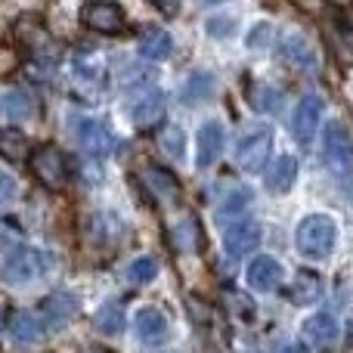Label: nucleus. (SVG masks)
Returning <instances> with one entry per match:
<instances>
[{
	"instance_id": "f257e3e1",
	"label": "nucleus",
	"mask_w": 353,
	"mask_h": 353,
	"mask_svg": "<svg viewBox=\"0 0 353 353\" xmlns=\"http://www.w3.org/2000/svg\"><path fill=\"white\" fill-rule=\"evenodd\" d=\"M335 220L325 217V214H310L298 223V232H294V245L304 257H329L332 248H335Z\"/></svg>"
},
{
	"instance_id": "f03ea898",
	"label": "nucleus",
	"mask_w": 353,
	"mask_h": 353,
	"mask_svg": "<svg viewBox=\"0 0 353 353\" xmlns=\"http://www.w3.org/2000/svg\"><path fill=\"white\" fill-rule=\"evenodd\" d=\"M12 37H16L19 47H22L25 53H31L34 59H56V56H59V43H56L53 34L47 31L43 19H37L34 12H25V16L16 19Z\"/></svg>"
},
{
	"instance_id": "7ed1b4c3",
	"label": "nucleus",
	"mask_w": 353,
	"mask_h": 353,
	"mask_svg": "<svg viewBox=\"0 0 353 353\" xmlns=\"http://www.w3.org/2000/svg\"><path fill=\"white\" fill-rule=\"evenodd\" d=\"M50 267V257L34 248H19L0 263V279L6 285H28L31 279L43 276Z\"/></svg>"
},
{
	"instance_id": "20e7f679",
	"label": "nucleus",
	"mask_w": 353,
	"mask_h": 353,
	"mask_svg": "<svg viewBox=\"0 0 353 353\" xmlns=\"http://www.w3.org/2000/svg\"><path fill=\"white\" fill-rule=\"evenodd\" d=\"M31 171H34L41 186L53 189V192L68 186V161L53 143H43V146H37L31 152Z\"/></svg>"
},
{
	"instance_id": "39448f33",
	"label": "nucleus",
	"mask_w": 353,
	"mask_h": 353,
	"mask_svg": "<svg viewBox=\"0 0 353 353\" xmlns=\"http://www.w3.org/2000/svg\"><path fill=\"white\" fill-rule=\"evenodd\" d=\"M323 152L338 176H353V137L341 121H329L323 134Z\"/></svg>"
},
{
	"instance_id": "423d86ee",
	"label": "nucleus",
	"mask_w": 353,
	"mask_h": 353,
	"mask_svg": "<svg viewBox=\"0 0 353 353\" xmlns=\"http://www.w3.org/2000/svg\"><path fill=\"white\" fill-rule=\"evenodd\" d=\"M270 152H273V130L270 128H251L248 137H242L236 146V165L242 171H261L270 161Z\"/></svg>"
},
{
	"instance_id": "0eeeda50",
	"label": "nucleus",
	"mask_w": 353,
	"mask_h": 353,
	"mask_svg": "<svg viewBox=\"0 0 353 353\" xmlns=\"http://www.w3.org/2000/svg\"><path fill=\"white\" fill-rule=\"evenodd\" d=\"M121 220L109 211H93L90 217L84 220V242L90 248H99V251H112L118 242H121Z\"/></svg>"
},
{
	"instance_id": "6e6552de",
	"label": "nucleus",
	"mask_w": 353,
	"mask_h": 353,
	"mask_svg": "<svg viewBox=\"0 0 353 353\" xmlns=\"http://www.w3.org/2000/svg\"><path fill=\"white\" fill-rule=\"evenodd\" d=\"M81 22L90 31H99V34H118V31H124L128 19H124V10L118 3L90 0V3L81 6Z\"/></svg>"
},
{
	"instance_id": "1a4fd4ad",
	"label": "nucleus",
	"mask_w": 353,
	"mask_h": 353,
	"mask_svg": "<svg viewBox=\"0 0 353 353\" xmlns=\"http://www.w3.org/2000/svg\"><path fill=\"white\" fill-rule=\"evenodd\" d=\"M140 183L155 201H161V205H176V201H180V180H176L168 168H159V165L143 168Z\"/></svg>"
},
{
	"instance_id": "9d476101",
	"label": "nucleus",
	"mask_w": 353,
	"mask_h": 353,
	"mask_svg": "<svg viewBox=\"0 0 353 353\" xmlns=\"http://www.w3.org/2000/svg\"><path fill=\"white\" fill-rule=\"evenodd\" d=\"M325 109V99L319 93H307L298 105H294V115H292V130L298 137V143H310L313 134L319 128V118H323Z\"/></svg>"
},
{
	"instance_id": "9b49d317",
	"label": "nucleus",
	"mask_w": 353,
	"mask_h": 353,
	"mask_svg": "<svg viewBox=\"0 0 353 353\" xmlns=\"http://www.w3.org/2000/svg\"><path fill=\"white\" fill-rule=\"evenodd\" d=\"M282 59L292 68H298V72H316L319 68L316 47L301 31H285V37H282Z\"/></svg>"
},
{
	"instance_id": "f8f14e48",
	"label": "nucleus",
	"mask_w": 353,
	"mask_h": 353,
	"mask_svg": "<svg viewBox=\"0 0 353 353\" xmlns=\"http://www.w3.org/2000/svg\"><path fill=\"white\" fill-rule=\"evenodd\" d=\"M78 143L81 149H84L87 155H109L112 149H115V137H112V130L105 128L103 121H97V118H84V121H78Z\"/></svg>"
},
{
	"instance_id": "ddd939ff",
	"label": "nucleus",
	"mask_w": 353,
	"mask_h": 353,
	"mask_svg": "<svg viewBox=\"0 0 353 353\" xmlns=\"http://www.w3.org/2000/svg\"><path fill=\"white\" fill-rule=\"evenodd\" d=\"M261 245V223L254 220H242V223H232L223 236V248L230 257H245Z\"/></svg>"
},
{
	"instance_id": "4468645a",
	"label": "nucleus",
	"mask_w": 353,
	"mask_h": 353,
	"mask_svg": "<svg viewBox=\"0 0 353 353\" xmlns=\"http://www.w3.org/2000/svg\"><path fill=\"white\" fill-rule=\"evenodd\" d=\"M223 152V124L220 121H208L201 124L199 140H195V159H199V168H211L214 161Z\"/></svg>"
},
{
	"instance_id": "2eb2a0df",
	"label": "nucleus",
	"mask_w": 353,
	"mask_h": 353,
	"mask_svg": "<svg viewBox=\"0 0 353 353\" xmlns=\"http://www.w3.org/2000/svg\"><path fill=\"white\" fill-rule=\"evenodd\" d=\"M245 276H248V285L257 288V292H276L282 282V267L276 257L263 254V257H257V261L248 263V273Z\"/></svg>"
},
{
	"instance_id": "dca6fc26",
	"label": "nucleus",
	"mask_w": 353,
	"mask_h": 353,
	"mask_svg": "<svg viewBox=\"0 0 353 353\" xmlns=\"http://www.w3.org/2000/svg\"><path fill=\"white\" fill-rule=\"evenodd\" d=\"M134 329L143 344H161L168 338V316L159 307H143L134 319Z\"/></svg>"
},
{
	"instance_id": "f3484780",
	"label": "nucleus",
	"mask_w": 353,
	"mask_h": 353,
	"mask_svg": "<svg viewBox=\"0 0 353 353\" xmlns=\"http://www.w3.org/2000/svg\"><path fill=\"white\" fill-rule=\"evenodd\" d=\"M0 109H3V115L10 121H28L31 115H37V99L25 87H10L3 93V99H0Z\"/></svg>"
},
{
	"instance_id": "a211bd4d",
	"label": "nucleus",
	"mask_w": 353,
	"mask_h": 353,
	"mask_svg": "<svg viewBox=\"0 0 353 353\" xmlns=\"http://www.w3.org/2000/svg\"><path fill=\"white\" fill-rule=\"evenodd\" d=\"M43 319L37 316V313L31 310H19L16 316H12L10 323V335L16 344H22V347H31V344H41L43 341Z\"/></svg>"
},
{
	"instance_id": "6ab92c4d",
	"label": "nucleus",
	"mask_w": 353,
	"mask_h": 353,
	"mask_svg": "<svg viewBox=\"0 0 353 353\" xmlns=\"http://www.w3.org/2000/svg\"><path fill=\"white\" fill-rule=\"evenodd\" d=\"M319 298H323V279H319L316 273H310V270L294 273L292 288H288V301L298 307H310V304H316Z\"/></svg>"
},
{
	"instance_id": "aec40b11",
	"label": "nucleus",
	"mask_w": 353,
	"mask_h": 353,
	"mask_svg": "<svg viewBox=\"0 0 353 353\" xmlns=\"http://www.w3.org/2000/svg\"><path fill=\"white\" fill-rule=\"evenodd\" d=\"M41 310H43V316H47L50 329H65V325L74 319V313H78V301H74L72 294L59 292V294H50V298L43 301Z\"/></svg>"
},
{
	"instance_id": "412c9836",
	"label": "nucleus",
	"mask_w": 353,
	"mask_h": 353,
	"mask_svg": "<svg viewBox=\"0 0 353 353\" xmlns=\"http://www.w3.org/2000/svg\"><path fill=\"white\" fill-rule=\"evenodd\" d=\"M161 115H165V97H161L159 90H146L130 105V121H134L137 128H152Z\"/></svg>"
},
{
	"instance_id": "4be33fe9",
	"label": "nucleus",
	"mask_w": 353,
	"mask_h": 353,
	"mask_svg": "<svg viewBox=\"0 0 353 353\" xmlns=\"http://www.w3.org/2000/svg\"><path fill=\"white\" fill-rule=\"evenodd\" d=\"M304 338L313 347H329L338 338V323L332 313H313L310 319H304Z\"/></svg>"
},
{
	"instance_id": "5701e85b",
	"label": "nucleus",
	"mask_w": 353,
	"mask_h": 353,
	"mask_svg": "<svg viewBox=\"0 0 353 353\" xmlns=\"http://www.w3.org/2000/svg\"><path fill=\"white\" fill-rule=\"evenodd\" d=\"M294 176H298V161L292 159V155H282V159H276L273 165H270L267 171V189L276 195L288 192L294 183Z\"/></svg>"
},
{
	"instance_id": "b1692460",
	"label": "nucleus",
	"mask_w": 353,
	"mask_h": 353,
	"mask_svg": "<svg viewBox=\"0 0 353 353\" xmlns=\"http://www.w3.org/2000/svg\"><path fill=\"white\" fill-rule=\"evenodd\" d=\"M329 34L341 65H353V19H335L329 25Z\"/></svg>"
},
{
	"instance_id": "393cba45",
	"label": "nucleus",
	"mask_w": 353,
	"mask_h": 353,
	"mask_svg": "<svg viewBox=\"0 0 353 353\" xmlns=\"http://www.w3.org/2000/svg\"><path fill=\"white\" fill-rule=\"evenodd\" d=\"M0 159H6V161L31 159L28 137H25L22 130H0Z\"/></svg>"
},
{
	"instance_id": "a878e982",
	"label": "nucleus",
	"mask_w": 353,
	"mask_h": 353,
	"mask_svg": "<svg viewBox=\"0 0 353 353\" xmlns=\"http://www.w3.org/2000/svg\"><path fill=\"white\" fill-rule=\"evenodd\" d=\"M171 50H174L171 34H168V31H161V28H149L146 34H143V41H140V53L146 56V59H152V62L165 59Z\"/></svg>"
},
{
	"instance_id": "bb28decb",
	"label": "nucleus",
	"mask_w": 353,
	"mask_h": 353,
	"mask_svg": "<svg viewBox=\"0 0 353 353\" xmlns=\"http://www.w3.org/2000/svg\"><path fill=\"white\" fill-rule=\"evenodd\" d=\"M93 325H97L103 335H121L124 332V310L118 304H105L103 310L93 316Z\"/></svg>"
},
{
	"instance_id": "cd10ccee",
	"label": "nucleus",
	"mask_w": 353,
	"mask_h": 353,
	"mask_svg": "<svg viewBox=\"0 0 353 353\" xmlns=\"http://www.w3.org/2000/svg\"><path fill=\"white\" fill-rule=\"evenodd\" d=\"M211 93H214V78L205 72H199L186 81V87H183V103H201V99H208Z\"/></svg>"
},
{
	"instance_id": "c85d7f7f",
	"label": "nucleus",
	"mask_w": 353,
	"mask_h": 353,
	"mask_svg": "<svg viewBox=\"0 0 353 353\" xmlns=\"http://www.w3.org/2000/svg\"><path fill=\"white\" fill-rule=\"evenodd\" d=\"M174 245L180 251H195L201 245V232H199V223H195V217H186L183 223L174 226Z\"/></svg>"
},
{
	"instance_id": "c756f323",
	"label": "nucleus",
	"mask_w": 353,
	"mask_h": 353,
	"mask_svg": "<svg viewBox=\"0 0 353 353\" xmlns=\"http://www.w3.org/2000/svg\"><path fill=\"white\" fill-rule=\"evenodd\" d=\"M223 301H226V307H230L232 316L245 319V323H251V319H254V301H251L248 294L236 292V288H226V292H223Z\"/></svg>"
},
{
	"instance_id": "7c9ffc66",
	"label": "nucleus",
	"mask_w": 353,
	"mask_h": 353,
	"mask_svg": "<svg viewBox=\"0 0 353 353\" xmlns=\"http://www.w3.org/2000/svg\"><path fill=\"white\" fill-rule=\"evenodd\" d=\"M128 276L134 285H146V282H152L155 276H159V261H155V257H137V261L130 263Z\"/></svg>"
},
{
	"instance_id": "2f4dec72",
	"label": "nucleus",
	"mask_w": 353,
	"mask_h": 353,
	"mask_svg": "<svg viewBox=\"0 0 353 353\" xmlns=\"http://www.w3.org/2000/svg\"><path fill=\"white\" fill-rule=\"evenodd\" d=\"M161 149H165L171 159H183L186 155V134H183L180 128H165L161 130Z\"/></svg>"
},
{
	"instance_id": "473e14b6",
	"label": "nucleus",
	"mask_w": 353,
	"mask_h": 353,
	"mask_svg": "<svg viewBox=\"0 0 353 353\" xmlns=\"http://www.w3.org/2000/svg\"><path fill=\"white\" fill-rule=\"evenodd\" d=\"M251 103L261 112H276L282 105V93L273 87H257V90H251Z\"/></svg>"
},
{
	"instance_id": "72a5a7b5",
	"label": "nucleus",
	"mask_w": 353,
	"mask_h": 353,
	"mask_svg": "<svg viewBox=\"0 0 353 353\" xmlns=\"http://www.w3.org/2000/svg\"><path fill=\"white\" fill-rule=\"evenodd\" d=\"M22 245V230L10 217H0V248H19Z\"/></svg>"
},
{
	"instance_id": "f704fd0d",
	"label": "nucleus",
	"mask_w": 353,
	"mask_h": 353,
	"mask_svg": "<svg viewBox=\"0 0 353 353\" xmlns=\"http://www.w3.org/2000/svg\"><path fill=\"white\" fill-rule=\"evenodd\" d=\"M248 201H251V192H248V189H236V192H232L230 199L223 201V208H220V214H217V217L223 220L226 214H236L239 208H242V205H248Z\"/></svg>"
},
{
	"instance_id": "c9c22d12",
	"label": "nucleus",
	"mask_w": 353,
	"mask_h": 353,
	"mask_svg": "<svg viewBox=\"0 0 353 353\" xmlns=\"http://www.w3.org/2000/svg\"><path fill=\"white\" fill-rule=\"evenodd\" d=\"M19 195V183L10 174H0V208H6Z\"/></svg>"
},
{
	"instance_id": "e433bc0d",
	"label": "nucleus",
	"mask_w": 353,
	"mask_h": 353,
	"mask_svg": "<svg viewBox=\"0 0 353 353\" xmlns=\"http://www.w3.org/2000/svg\"><path fill=\"white\" fill-rule=\"evenodd\" d=\"M270 34H273V28H270L267 22H261L257 28H251V34H248V47H251V50L267 47V43H270Z\"/></svg>"
},
{
	"instance_id": "4c0bfd02",
	"label": "nucleus",
	"mask_w": 353,
	"mask_h": 353,
	"mask_svg": "<svg viewBox=\"0 0 353 353\" xmlns=\"http://www.w3.org/2000/svg\"><path fill=\"white\" fill-rule=\"evenodd\" d=\"M149 3H152L159 12H165V16H176L180 6H183V0H149Z\"/></svg>"
},
{
	"instance_id": "58836bf2",
	"label": "nucleus",
	"mask_w": 353,
	"mask_h": 353,
	"mask_svg": "<svg viewBox=\"0 0 353 353\" xmlns=\"http://www.w3.org/2000/svg\"><path fill=\"white\" fill-rule=\"evenodd\" d=\"M208 31H211L214 37H223L232 31V22L230 19H211V22H208Z\"/></svg>"
},
{
	"instance_id": "ea45409f",
	"label": "nucleus",
	"mask_w": 353,
	"mask_h": 353,
	"mask_svg": "<svg viewBox=\"0 0 353 353\" xmlns=\"http://www.w3.org/2000/svg\"><path fill=\"white\" fill-rule=\"evenodd\" d=\"M332 6H338V10H350L353 6V0H329Z\"/></svg>"
},
{
	"instance_id": "a19ab883",
	"label": "nucleus",
	"mask_w": 353,
	"mask_h": 353,
	"mask_svg": "<svg viewBox=\"0 0 353 353\" xmlns=\"http://www.w3.org/2000/svg\"><path fill=\"white\" fill-rule=\"evenodd\" d=\"M3 325H6V307L0 304V332H3Z\"/></svg>"
},
{
	"instance_id": "79ce46f5",
	"label": "nucleus",
	"mask_w": 353,
	"mask_h": 353,
	"mask_svg": "<svg viewBox=\"0 0 353 353\" xmlns=\"http://www.w3.org/2000/svg\"><path fill=\"white\" fill-rule=\"evenodd\" d=\"M84 353H109V350H105V347H87Z\"/></svg>"
},
{
	"instance_id": "37998d69",
	"label": "nucleus",
	"mask_w": 353,
	"mask_h": 353,
	"mask_svg": "<svg viewBox=\"0 0 353 353\" xmlns=\"http://www.w3.org/2000/svg\"><path fill=\"white\" fill-rule=\"evenodd\" d=\"M285 353H304V350H301V347H288Z\"/></svg>"
},
{
	"instance_id": "c03bdc74",
	"label": "nucleus",
	"mask_w": 353,
	"mask_h": 353,
	"mask_svg": "<svg viewBox=\"0 0 353 353\" xmlns=\"http://www.w3.org/2000/svg\"><path fill=\"white\" fill-rule=\"evenodd\" d=\"M205 3H223V0H205Z\"/></svg>"
}]
</instances>
